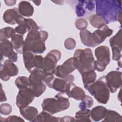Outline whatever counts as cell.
<instances>
[{
	"label": "cell",
	"mask_w": 122,
	"mask_h": 122,
	"mask_svg": "<svg viewBox=\"0 0 122 122\" xmlns=\"http://www.w3.org/2000/svg\"><path fill=\"white\" fill-rule=\"evenodd\" d=\"M48 37V32L44 30L29 31L24 41V51H31L34 54L43 53L46 49L45 41Z\"/></svg>",
	"instance_id": "2"
},
{
	"label": "cell",
	"mask_w": 122,
	"mask_h": 122,
	"mask_svg": "<svg viewBox=\"0 0 122 122\" xmlns=\"http://www.w3.org/2000/svg\"><path fill=\"white\" fill-rule=\"evenodd\" d=\"M32 2H34L35 4V5H36L37 6H39L41 3V0H33Z\"/></svg>",
	"instance_id": "46"
},
{
	"label": "cell",
	"mask_w": 122,
	"mask_h": 122,
	"mask_svg": "<svg viewBox=\"0 0 122 122\" xmlns=\"http://www.w3.org/2000/svg\"><path fill=\"white\" fill-rule=\"evenodd\" d=\"M18 11L20 15L25 17L31 16L34 12V8L31 4L27 1H21L18 5Z\"/></svg>",
	"instance_id": "20"
},
{
	"label": "cell",
	"mask_w": 122,
	"mask_h": 122,
	"mask_svg": "<svg viewBox=\"0 0 122 122\" xmlns=\"http://www.w3.org/2000/svg\"><path fill=\"white\" fill-rule=\"evenodd\" d=\"M118 64L119 65V66L120 67H121V65H122V63H121V61H118Z\"/></svg>",
	"instance_id": "47"
},
{
	"label": "cell",
	"mask_w": 122,
	"mask_h": 122,
	"mask_svg": "<svg viewBox=\"0 0 122 122\" xmlns=\"http://www.w3.org/2000/svg\"><path fill=\"white\" fill-rule=\"evenodd\" d=\"M80 36L81 42L84 45L90 47H95L96 46L93 41L92 33L89 30H84L80 31Z\"/></svg>",
	"instance_id": "23"
},
{
	"label": "cell",
	"mask_w": 122,
	"mask_h": 122,
	"mask_svg": "<svg viewBox=\"0 0 122 122\" xmlns=\"http://www.w3.org/2000/svg\"><path fill=\"white\" fill-rule=\"evenodd\" d=\"M89 22L90 24L94 28H99L102 25L105 24L103 18L97 14H93L89 17Z\"/></svg>",
	"instance_id": "30"
},
{
	"label": "cell",
	"mask_w": 122,
	"mask_h": 122,
	"mask_svg": "<svg viewBox=\"0 0 122 122\" xmlns=\"http://www.w3.org/2000/svg\"><path fill=\"white\" fill-rule=\"evenodd\" d=\"M91 110L88 109H81L75 113L74 120L75 122H91L90 119Z\"/></svg>",
	"instance_id": "26"
},
{
	"label": "cell",
	"mask_w": 122,
	"mask_h": 122,
	"mask_svg": "<svg viewBox=\"0 0 122 122\" xmlns=\"http://www.w3.org/2000/svg\"><path fill=\"white\" fill-rule=\"evenodd\" d=\"M96 14L101 16L107 24L117 21L118 14L122 10V2L115 0H96Z\"/></svg>",
	"instance_id": "1"
},
{
	"label": "cell",
	"mask_w": 122,
	"mask_h": 122,
	"mask_svg": "<svg viewBox=\"0 0 122 122\" xmlns=\"http://www.w3.org/2000/svg\"><path fill=\"white\" fill-rule=\"evenodd\" d=\"M21 15L19 12L18 9L14 8L7 10L3 15V20L7 24L14 25L17 24V20L20 17Z\"/></svg>",
	"instance_id": "16"
},
{
	"label": "cell",
	"mask_w": 122,
	"mask_h": 122,
	"mask_svg": "<svg viewBox=\"0 0 122 122\" xmlns=\"http://www.w3.org/2000/svg\"><path fill=\"white\" fill-rule=\"evenodd\" d=\"M102 122H122V117L117 112L113 110H107Z\"/></svg>",
	"instance_id": "27"
},
{
	"label": "cell",
	"mask_w": 122,
	"mask_h": 122,
	"mask_svg": "<svg viewBox=\"0 0 122 122\" xmlns=\"http://www.w3.org/2000/svg\"><path fill=\"white\" fill-rule=\"evenodd\" d=\"M72 58L76 69L81 74L86 71L95 70V60L90 49L76 50Z\"/></svg>",
	"instance_id": "3"
},
{
	"label": "cell",
	"mask_w": 122,
	"mask_h": 122,
	"mask_svg": "<svg viewBox=\"0 0 122 122\" xmlns=\"http://www.w3.org/2000/svg\"><path fill=\"white\" fill-rule=\"evenodd\" d=\"M112 30L110 29L105 23L97 30L94 31L92 33V36L96 46L99 45L104 41L107 37L112 35Z\"/></svg>",
	"instance_id": "13"
},
{
	"label": "cell",
	"mask_w": 122,
	"mask_h": 122,
	"mask_svg": "<svg viewBox=\"0 0 122 122\" xmlns=\"http://www.w3.org/2000/svg\"><path fill=\"white\" fill-rule=\"evenodd\" d=\"M117 21H118L120 24L122 23V11L120 12L117 17Z\"/></svg>",
	"instance_id": "45"
},
{
	"label": "cell",
	"mask_w": 122,
	"mask_h": 122,
	"mask_svg": "<svg viewBox=\"0 0 122 122\" xmlns=\"http://www.w3.org/2000/svg\"><path fill=\"white\" fill-rule=\"evenodd\" d=\"M122 73L119 71H111L105 76L107 85L112 93L116 92L122 86Z\"/></svg>",
	"instance_id": "9"
},
{
	"label": "cell",
	"mask_w": 122,
	"mask_h": 122,
	"mask_svg": "<svg viewBox=\"0 0 122 122\" xmlns=\"http://www.w3.org/2000/svg\"><path fill=\"white\" fill-rule=\"evenodd\" d=\"M13 49L19 53L22 54L24 51V41L22 35L15 34L11 38Z\"/></svg>",
	"instance_id": "21"
},
{
	"label": "cell",
	"mask_w": 122,
	"mask_h": 122,
	"mask_svg": "<svg viewBox=\"0 0 122 122\" xmlns=\"http://www.w3.org/2000/svg\"><path fill=\"white\" fill-rule=\"evenodd\" d=\"M35 65L36 68L42 69L43 58L40 55H35Z\"/></svg>",
	"instance_id": "41"
},
{
	"label": "cell",
	"mask_w": 122,
	"mask_h": 122,
	"mask_svg": "<svg viewBox=\"0 0 122 122\" xmlns=\"http://www.w3.org/2000/svg\"><path fill=\"white\" fill-rule=\"evenodd\" d=\"M64 45L65 48L66 49L71 50L75 47L76 41L73 39L71 38H69L65 40Z\"/></svg>",
	"instance_id": "38"
},
{
	"label": "cell",
	"mask_w": 122,
	"mask_h": 122,
	"mask_svg": "<svg viewBox=\"0 0 122 122\" xmlns=\"http://www.w3.org/2000/svg\"><path fill=\"white\" fill-rule=\"evenodd\" d=\"M75 25L77 29L81 31L86 30L88 25V23L85 19L79 18L75 21Z\"/></svg>",
	"instance_id": "34"
},
{
	"label": "cell",
	"mask_w": 122,
	"mask_h": 122,
	"mask_svg": "<svg viewBox=\"0 0 122 122\" xmlns=\"http://www.w3.org/2000/svg\"><path fill=\"white\" fill-rule=\"evenodd\" d=\"M60 120V118L52 116L49 112L43 111L37 115L33 122H59Z\"/></svg>",
	"instance_id": "24"
},
{
	"label": "cell",
	"mask_w": 122,
	"mask_h": 122,
	"mask_svg": "<svg viewBox=\"0 0 122 122\" xmlns=\"http://www.w3.org/2000/svg\"><path fill=\"white\" fill-rule=\"evenodd\" d=\"M30 80L29 89L35 97H40L46 90V85L43 81L31 77H29Z\"/></svg>",
	"instance_id": "15"
},
{
	"label": "cell",
	"mask_w": 122,
	"mask_h": 122,
	"mask_svg": "<svg viewBox=\"0 0 122 122\" xmlns=\"http://www.w3.org/2000/svg\"><path fill=\"white\" fill-rule=\"evenodd\" d=\"M60 122H75L74 118L70 116H65L62 118H60Z\"/></svg>",
	"instance_id": "42"
},
{
	"label": "cell",
	"mask_w": 122,
	"mask_h": 122,
	"mask_svg": "<svg viewBox=\"0 0 122 122\" xmlns=\"http://www.w3.org/2000/svg\"><path fill=\"white\" fill-rule=\"evenodd\" d=\"M107 110L103 106H97L93 108L90 112V117L94 122H99L104 119Z\"/></svg>",
	"instance_id": "19"
},
{
	"label": "cell",
	"mask_w": 122,
	"mask_h": 122,
	"mask_svg": "<svg viewBox=\"0 0 122 122\" xmlns=\"http://www.w3.org/2000/svg\"><path fill=\"white\" fill-rule=\"evenodd\" d=\"M86 7L84 0H79L76 6V13L78 17L84 16L86 12Z\"/></svg>",
	"instance_id": "33"
},
{
	"label": "cell",
	"mask_w": 122,
	"mask_h": 122,
	"mask_svg": "<svg viewBox=\"0 0 122 122\" xmlns=\"http://www.w3.org/2000/svg\"><path fill=\"white\" fill-rule=\"evenodd\" d=\"M15 83L19 90L28 88L30 85L29 78L25 76L19 77L16 79Z\"/></svg>",
	"instance_id": "31"
},
{
	"label": "cell",
	"mask_w": 122,
	"mask_h": 122,
	"mask_svg": "<svg viewBox=\"0 0 122 122\" xmlns=\"http://www.w3.org/2000/svg\"><path fill=\"white\" fill-rule=\"evenodd\" d=\"M12 112V107L8 103H2L0 105V113L7 115L10 114Z\"/></svg>",
	"instance_id": "35"
},
{
	"label": "cell",
	"mask_w": 122,
	"mask_h": 122,
	"mask_svg": "<svg viewBox=\"0 0 122 122\" xmlns=\"http://www.w3.org/2000/svg\"><path fill=\"white\" fill-rule=\"evenodd\" d=\"M0 121L1 122H24V120L22 119L20 117L15 116V115H11L8 117L6 118H2L0 117Z\"/></svg>",
	"instance_id": "39"
},
{
	"label": "cell",
	"mask_w": 122,
	"mask_h": 122,
	"mask_svg": "<svg viewBox=\"0 0 122 122\" xmlns=\"http://www.w3.org/2000/svg\"><path fill=\"white\" fill-rule=\"evenodd\" d=\"M81 76L83 86L86 89L90 85L94 83L97 78V74L94 71L84 72L81 74Z\"/></svg>",
	"instance_id": "25"
},
{
	"label": "cell",
	"mask_w": 122,
	"mask_h": 122,
	"mask_svg": "<svg viewBox=\"0 0 122 122\" xmlns=\"http://www.w3.org/2000/svg\"><path fill=\"white\" fill-rule=\"evenodd\" d=\"M19 72L18 67L10 60H6L3 64L0 65V77L3 81L9 80L10 77L17 75Z\"/></svg>",
	"instance_id": "8"
},
{
	"label": "cell",
	"mask_w": 122,
	"mask_h": 122,
	"mask_svg": "<svg viewBox=\"0 0 122 122\" xmlns=\"http://www.w3.org/2000/svg\"><path fill=\"white\" fill-rule=\"evenodd\" d=\"M93 103V100L92 98L88 95H85L84 98L81 100V102L79 104V107L80 109H87L91 108Z\"/></svg>",
	"instance_id": "32"
},
{
	"label": "cell",
	"mask_w": 122,
	"mask_h": 122,
	"mask_svg": "<svg viewBox=\"0 0 122 122\" xmlns=\"http://www.w3.org/2000/svg\"><path fill=\"white\" fill-rule=\"evenodd\" d=\"M19 109L21 116L24 119L30 122H33L38 115V110L33 106H27Z\"/></svg>",
	"instance_id": "17"
},
{
	"label": "cell",
	"mask_w": 122,
	"mask_h": 122,
	"mask_svg": "<svg viewBox=\"0 0 122 122\" xmlns=\"http://www.w3.org/2000/svg\"><path fill=\"white\" fill-rule=\"evenodd\" d=\"M16 34L15 29L11 27H6L0 30V42L8 40Z\"/></svg>",
	"instance_id": "28"
},
{
	"label": "cell",
	"mask_w": 122,
	"mask_h": 122,
	"mask_svg": "<svg viewBox=\"0 0 122 122\" xmlns=\"http://www.w3.org/2000/svg\"><path fill=\"white\" fill-rule=\"evenodd\" d=\"M112 60L116 61H120L122 57V54H121L122 50H120L117 48H115V47L112 48Z\"/></svg>",
	"instance_id": "40"
},
{
	"label": "cell",
	"mask_w": 122,
	"mask_h": 122,
	"mask_svg": "<svg viewBox=\"0 0 122 122\" xmlns=\"http://www.w3.org/2000/svg\"><path fill=\"white\" fill-rule=\"evenodd\" d=\"M6 5L9 6H12L14 5L16 2V0H4Z\"/></svg>",
	"instance_id": "44"
},
{
	"label": "cell",
	"mask_w": 122,
	"mask_h": 122,
	"mask_svg": "<svg viewBox=\"0 0 122 122\" xmlns=\"http://www.w3.org/2000/svg\"><path fill=\"white\" fill-rule=\"evenodd\" d=\"M110 45L112 48L115 47L122 50V30L120 29L117 33L109 40Z\"/></svg>",
	"instance_id": "29"
},
{
	"label": "cell",
	"mask_w": 122,
	"mask_h": 122,
	"mask_svg": "<svg viewBox=\"0 0 122 122\" xmlns=\"http://www.w3.org/2000/svg\"><path fill=\"white\" fill-rule=\"evenodd\" d=\"M35 97L29 88L19 90L16 97V105L19 109L28 106L34 99Z\"/></svg>",
	"instance_id": "10"
},
{
	"label": "cell",
	"mask_w": 122,
	"mask_h": 122,
	"mask_svg": "<svg viewBox=\"0 0 122 122\" xmlns=\"http://www.w3.org/2000/svg\"><path fill=\"white\" fill-rule=\"evenodd\" d=\"M94 54L96 58L94 62L95 70L100 72L104 71L111 61L109 48L105 45L99 46L95 49Z\"/></svg>",
	"instance_id": "6"
},
{
	"label": "cell",
	"mask_w": 122,
	"mask_h": 122,
	"mask_svg": "<svg viewBox=\"0 0 122 122\" xmlns=\"http://www.w3.org/2000/svg\"><path fill=\"white\" fill-rule=\"evenodd\" d=\"M67 85V82L64 79L54 77L49 88L53 89L59 92L64 93L65 92Z\"/></svg>",
	"instance_id": "22"
},
{
	"label": "cell",
	"mask_w": 122,
	"mask_h": 122,
	"mask_svg": "<svg viewBox=\"0 0 122 122\" xmlns=\"http://www.w3.org/2000/svg\"><path fill=\"white\" fill-rule=\"evenodd\" d=\"M65 93L69 98H73L77 101H81L86 95L84 90L76 86L73 82L67 83Z\"/></svg>",
	"instance_id": "14"
},
{
	"label": "cell",
	"mask_w": 122,
	"mask_h": 122,
	"mask_svg": "<svg viewBox=\"0 0 122 122\" xmlns=\"http://www.w3.org/2000/svg\"><path fill=\"white\" fill-rule=\"evenodd\" d=\"M15 30L16 33L21 35H23L26 32L29 31V29L25 23V21L24 23L18 25L15 28Z\"/></svg>",
	"instance_id": "37"
},
{
	"label": "cell",
	"mask_w": 122,
	"mask_h": 122,
	"mask_svg": "<svg viewBox=\"0 0 122 122\" xmlns=\"http://www.w3.org/2000/svg\"><path fill=\"white\" fill-rule=\"evenodd\" d=\"M25 23L29 29V32L33 30H38L39 29L37 23L32 19H26Z\"/></svg>",
	"instance_id": "36"
},
{
	"label": "cell",
	"mask_w": 122,
	"mask_h": 122,
	"mask_svg": "<svg viewBox=\"0 0 122 122\" xmlns=\"http://www.w3.org/2000/svg\"><path fill=\"white\" fill-rule=\"evenodd\" d=\"M62 94L59 92L54 98L44 99L41 104L43 111L52 115L67 109L70 106V102L69 99L63 96Z\"/></svg>",
	"instance_id": "4"
},
{
	"label": "cell",
	"mask_w": 122,
	"mask_h": 122,
	"mask_svg": "<svg viewBox=\"0 0 122 122\" xmlns=\"http://www.w3.org/2000/svg\"><path fill=\"white\" fill-rule=\"evenodd\" d=\"M13 47L11 41L9 40L1 41L0 43V52L1 61L2 57H7L13 62H16L18 59V54L13 51Z\"/></svg>",
	"instance_id": "12"
},
{
	"label": "cell",
	"mask_w": 122,
	"mask_h": 122,
	"mask_svg": "<svg viewBox=\"0 0 122 122\" xmlns=\"http://www.w3.org/2000/svg\"><path fill=\"white\" fill-rule=\"evenodd\" d=\"M61 58V52L57 50L51 51L43 58L42 70L48 74H53L58 61Z\"/></svg>",
	"instance_id": "7"
},
{
	"label": "cell",
	"mask_w": 122,
	"mask_h": 122,
	"mask_svg": "<svg viewBox=\"0 0 122 122\" xmlns=\"http://www.w3.org/2000/svg\"><path fill=\"white\" fill-rule=\"evenodd\" d=\"M0 86H1V88H0V102H4L7 101V98L5 93L4 91L2 89V84L0 83Z\"/></svg>",
	"instance_id": "43"
},
{
	"label": "cell",
	"mask_w": 122,
	"mask_h": 122,
	"mask_svg": "<svg viewBox=\"0 0 122 122\" xmlns=\"http://www.w3.org/2000/svg\"><path fill=\"white\" fill-rule=\"evenodd\" d=\"M86 90L99 103L106 104L109 100L110 90L106 84L105 76L100 77Z\"/></svg>",
	"instance_id": "5"
},
{
	"label": "cell",
	"mask_w": 122,
	"mask_h": 122,
	"mask_svg": "<svg viewBox=\"0 0 122 122\" xmlns=\"http://www.w3.org/2000/svg\"><path fill=\"white\" fill-rule=\"evenodd\" d=\"M76 69L73 58L71 57L67 59L62 65L57 66L53 74L59 78L63 79Z\"/></svg>",
	"instance_id": "11"
},
{
	"label": "cell",
	"mask_w": 122,
	"mask_h": 122,
	"mask_svg": "<svg viewBox=\"0 0 122 122\" xmlns=\"http://www.w3.org/2000/svg\"><path fill=\"white\" fill-rule=\"evenodd\" d=\"M22 54L25 67L29 72H30L34 69L36 68L35 55L32 52L29 51H24Z\"/></svg>",
	"instance_id": "18"
}]
</instances>
